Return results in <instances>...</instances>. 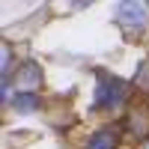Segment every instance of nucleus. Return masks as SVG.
I'll use <instances>...</instances> for the list:
<instances>
[{"label":"nucleus","instance_id":"5","mask_svg":"<svg viewBox=\"0 0 149 149\" xmlns=\"http://www.w3.org/2000/svg\"><path fill=\"white\" fill-rule=\"evenodd\" d=\"M12 107L18 113H36L42 107V95L39 93H15L12 95Z\"/></svg>","mask_w":149,"mask_h":149},{"label":"nucleus","instance_id":"1","mask_svg":"<svg viewBox=\"0 0 149 149\" xmlns=\"http://www.w3.org/2000/svg\"><path fill=\"white\" fill-rule=\"evenodd\" d=\"M95 78H98V84H95V102H93L95 110L113 113V110H119L122 104L128 102V95L134 93V86L128 81H122V78H116V74H110V72L98 69Z\"/></svg>","mask_w":149,"mask_h":149},{"label":"nucleus","instance_id":"7","mask_svg":"<svg viewBox=\"0 0 149 149\" xmlns=\"http://www.w3.org/2000/svg\"><path fill=\"white\" fill-rule=\"evenodd\" d=\"M143 149H149V140H146V143H143Z\"/></svg>","mask_w":149,"mask_h":149},{"label":"nucleus","instance_id":"2","mask_svg":"<svg viewBox=\"0 0 149 149\" xmlns=\"http://www.w3.org/2000/svg\"><path fill=\"white\" fill-rule=\"evenodd\" d=\"M113 24L122 30L125 39L143 36V30L149 27V3H137V0H122L113 12Z\"/></svg>","mask_w":149,"mask_h":149},{"label":"nucleus","instance_id":"6","mask_svg":"<svg viewBox=\"0 0 149 149\" xmlns=\"http://www.w3.org/2000/svg\"><path fill=\"white\" fill-rule=\"evenodd\" d=\"M131 86H134L137 93L149 95V57L137 63V69H134V78H131Z\"/></svg>","mask_w":149,"mask_h":149},{"label":"nucleus","instance_id":"3","mask_svg":"<svg viewBox=\"0 0 149 149\" xmlns=\"http://www.w3.org/2000/svg\"><path fill=\"white\" fill-rule=\"evenodd\" d=\"M42 86V66L36 60L21 63L15 72V93H39Z\"/></svg>","mask_w":149,"mask_h":149},{"label":"nucleus","instance_id":"4","mask_svg":"<svg viewBox=\"0 0 149 149\" xmlns=\"http://www.w3.org/2000/svg\"><path fill=\"white\" fill-rule=\"evenodd\" d=\"M122 137H125V128L122 125H102V128H95L90 134V140H86V149H116L122 143Z\"/></svg>","mask_w":149,"mask_h":149}]
</instances>
